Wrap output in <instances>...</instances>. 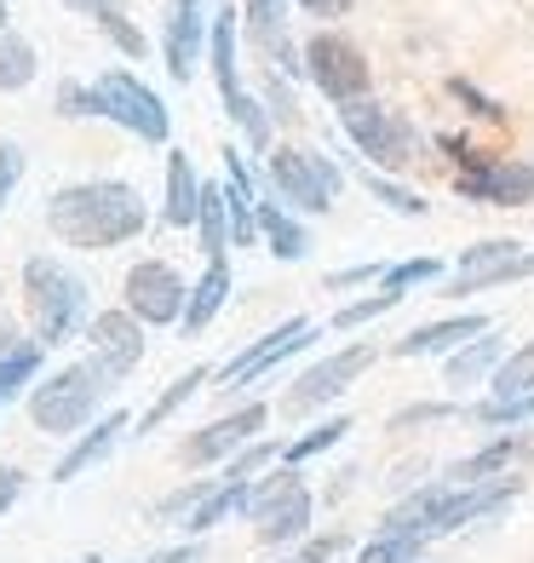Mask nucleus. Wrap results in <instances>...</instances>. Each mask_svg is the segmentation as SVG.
Wrapping results in <instances>:
<instances>
[{"label": "nucleus", "mask_w": 534, "mask_h": 563, "mask_svg": "<svg viewBox=\"0 0 534 563\" xmlns=\"http://www.w3.org/2000/svg\"><path fill=\"white\" fill-rule=\"evenodd\" d=\"M247 506H253V483H219V489L196 506V518H190L185 529H190V534H208V529H219V523L242 518Z\"/></svg>", "instance_id": "25"}, {"label": "nucleus", "mask_w": 534, "mask_h": 563, "mask_svg": "<svg viewBox=\"0 0 534 563\" xmlns=\"http://www.w3.org/2000/svg\"><path fill=\"white\" fill-rule=\"evenodd\" d=\"M494 363H500V340L482 334V340H471L466 351H454V356H448V386H477V379L489 374Z\"/></svg>", "instance_id": "30"}, {"label": "nucleus", "mask_w": 534, "mask_h": 563, "mask_svg": "<svg viewBox=\"0 0 534 563\" xmlns=\"http://www.w3.org/2000/svg\"><path fill=\"white\" fill-rule=\"evenodd\" d=\"M299 7H304V12H316V18H340L351 0H299Z\"/></svg>", "instance_id": "46"}, {"label": "nucleus", "mask_w": 534, "mask_h": 563, "mask_svg": "<svg viewBox=\"0 0 534 563\" xmlns=\"http://www.w3.org/2000/svg\"><path fill=\"white\" fill-rule=\"evenodd\" d=\"M92 87H98V104H104V121L126 126V133H138L144 144H167L173 115H167L162 98L138 81V75H126V69H104Z\"/></svg>", "instance_id": "6"}, {"label": "nucleus", "mask_w": 534, "mask_h": 563, "mask_svg": "<svg viewBox=\"0 0 534 563\" xmlns=\"http://www.w3.org/2000/svg\"><path fill=\"white\" fill-rule=\"evenodd\" d=\"M431 276H443V265H437V260H402V265H391V271H386V282H379V288L402 294V288H420V282H431Z\"/></svg>", "instance_id": "39"}, {"label": "nucleus", "mask_w": 534, "mask_h": 563, "mask_svg": "<svg viewBox=\"0 0 534 563\" xmlns=\"http://www.w3.org/2000/svg\"><path fill=\"white\" fill-rule=\"evenodd\" d=\"M253 529H259L265 547H288L311 529V489L293 477V472H276L265 489H253V506H247Z\"/></svg>", "instance_id": "7"}, {"label": "nucleus", "mask_w": 534, "mask_h": 563, "mask_svg": "<svg viewBox=\"0 0 534 563\" xmlns=\"http://www.w3.org/2000/svg\"><path fill=\"white\" fill-rule=\"evenodd\" d=\"M259 236L270 242V253L276 260H304L311 253V242H304V230L276 208V201H259Z\"/></svg>", "instance_id": "27"}, {"label": "nucleus", "mask_w": 534, "mask_h": 563, "mask_svg": "<svg viewBox=\"0 0 534 563\" xmlns=\"http://www.w3.org/2000/svg\"><path fill=\"white\" fill-rule=\"evenodd\" d=\"M126 311H133L138 322H178L190 311L185 276H178L173 265H162V260H138L133 271H126Z\"/></svg>", "instance_id": "11"}, {"label": "nucleus", "mask_w": 534, "mask_h": 563, "mask_svg": "<svg viewBox=\"0 0 534 563\" xmlns=\"http://www.w3.org/2000/svg\"><path fill=\"white\" fill-rule=\"evenodd\" d=\"M304 69H311V81L334 98V104H356V98L368 92V81H374L368 58L356 53L345 35H311V46H304Z\"/></svg>", "instance_id": "9"}, {"label": "nucleus", "mask_w": 534, "mask_h": 563, "mask_svg": "<svg viewBox=\"0 0 534 563\" xmlns=\"http://www.w3.org/2000/svg\"><path fill=\"white\" fill-rule=\"evenodd\" d=\"M121 431H126V415H104V420H98V426L87 431V438L75 443V449L58 460V466H53V483H75L81 472H92L98 460H104V454L121 443Z\"/></svg>", "instance_id": "19"}, {"label": "nucleus", "mask_w": 534, "mask_h": 563, "mask_svg": "<svg viewBox=\"0 0 534 563\" xmlns=\"http://www.w3.org/2000/svg\"><path fill=\"white\" fill-rule=\"evenodd\" d=\"M46 230L64 247H121L144 230V196L121 178H92V185H64L46 201Z\"/></svg>", "instance_id": "1"}, {"label": "nucleus", "mask_w": 534, "mask_h": 563, "mask_svg": "<svg viewBox=\"0 0 534 563\" xmlns=\"http://www.w3.org/2000/svg\"><path fill=\"white\" fill-rule=\"evenodd\" d=\"M213 46V18H208V0H167V30H162V58L167 75L178 87L196 75L201 53Z\"/></svg>", "instance_id": "12"}, {"label": "nucleus", "mask_w": 534, "mask_h": 563, "mask_svg": "<svg viewBox=\"0 0 534 563\" xmlns=\"http://www.w3.org/2000/svg\"><path fill=\"white\" fill-rule=\"evenodd\" d=\"M534 449V438H518V431H512V438H494L489 449H477L471 460H460V466H454V483H489L494 472H505V466H512V460H523Z\"/></svg>", "instance_id": "24"}, {"label": "nucleus", "mask_w": 534, "mask_h": 563, "mask_svg": "<svg viewBox=\"0 0 534 563\" xmlns=\"http://www.w3.org/2000/svg\"><path fill=\"white\" fill-rule=\"evenodd\" d=\"M368 190L386 201L391 213H409V219H420L425 213V196H414V190H402V185H391V178H379V173H368Z\"/></svg>", "instance_id": "38"}, {"label": "nucleus", "mask_w": 534, "mask_h": 563, "mask_svg": "<svg viewBox=\"0 0 534 563\" xmlns=\"http://www.w3.org/2000/svg\"><path fill=\"white\" fill-rule=\"evenodd\" d=\"M87 340H92V356H98V363H104L115 379H126V374L144 363V334H138V317H133V311H104V317H92Z\"/></svg>", "instance_id": "16"}, {"label": "nucleus", "mask_w": 534, "mask_h": 563, "mask_svg": "<svg viewBox=\"0 0 534 563\" xmlns=\"http://www.w3.org/2000/svg\"><path fill=\"white\" fill-rule=\"evenodd\" d=\"M420 552H425L420 534H386L379 529V541H368L356 563H420Z\"/></svg>", "instance_id": "33"}, {"label": "nucleus", "mask_w": 534, "mask_h": 563, "mask_svg": "<svg viewBox=\"0 0 534 563\" xmlns=\"http://www.w3.org/2000/svg\"><path fill=\"white\" fill-rule=\"evenodd\" d=\"M18 495H23V472L18 466H0V511H7Z\"/></svg>", "instance_id": "45"}, {"label": "nucleus", "mask_w": 534, "mask_h": 563, "mask_svg": "<svg viewBox=\"0 0 534 563\" xmlns=\"http://www.w3.org/2000/svg\"><path fill=\"white\" fill-rule=\"evenodd\" d=\"M494 397H534V340L494 368Z\"/></svg>", "instance_id": "31"}, {"label": "nucleus", "mask_w": 534, "mask_h": 563, "mask_svg": "<svg viewBox=\"0 0 534 563\" xmlns=\"http://www.w3.org/2000/svg\"><path fill=\"white\" fill-rule=\"evenodd\" d=\"M270 185H276V196L282 201H293L299 213H327L334 208V196H340V185H345V173L327 162V156H316V150H270Z\"/></svg>", "instance_id": "5"}, {"label": "nucleus", "mask_w": 534, "mask_h": 563, "mask_svg": "<svg viewBox=\"0 0 534 563\" xmlns=\"http://www.w3.org/2000/svg\"><path fill=\"white\" fill-rule=\"evenodd\" d=\"M58 115H104V104H98V87L64 81V87H58Z\"/></svg>", "instance_id": "40"}, {"label": "nucleus", "mask_w": 534, "mask_h": 563, "mask_svg": "<svg viewBox=\"0 0 534 563\" xmlns=\"http://www.w3.org/2000/svg\"><path fill=\"white\" fill-rule=\"evenodd\" d=\"M18 178H23V150H18V144H0V201L12 196Z\"/></svg>", "instance_id": "42"}, {"label": "nucleus", "mask_w": 534, "mask_h": 563, "mask_svg": "<svg viewBox=\"0 0 534 563\" xmlns=\"http://www.w3.org/2000/svg\"><path fill=\"white\" fill-rule=\"evenodd\" d=\"M402 305V294H391V288H379L374 299H356V305H345V311L334 317V328H363V322H374V317H386V311H397Z\"/></svg>", "instance_id": "37"}, {"label": "nucleus", "mask_w": 534, "mask_h": 563, "mask_svg": "<svg viewBox=\"0 0 534 563\" xmlns=\"http://www.w3.org/2000/svg\"><path fill=\"white\" fill-rule=\"evenodd\" d=\"M213 489H219V483H208V477H190L185 489H173V495H167V500L156 506V518H162V523H178V518L190 523V518H196V506L208 500Z\"/></svg>", "instance_id": "34"}, {"label": "nucleus", "mask_w": 534, "mask_h": 563, "mask_svg": "<svg viewBox=\"0 0 534 563\" xmlns=\"http://www.w3.org/2000/svg\"><path fill=\"white\" fill-rule=\"evenodd\" d=\"M41 345L30 340V345H0V408H7L23 386L35 379V368H41Z\"/></svg>", "instance_id": "28"}, {"label": "nucleus", "mask_w": 534, "mask_h": 563, "mask_svg": "<svg viewBox=\"0 0 534 563\" xmlns=\"http://www.w3.org/2000/svg\"><path fill=\"white\" fill-rule=\"evenodd\" d=\"M270 460H276V443H253V449H242L231 466H224V483H253V472L270 466Z\"/></svg>", "instance_id": "41"}, {"label": "nucleus", "mask_w": 534, "mask_h": 563, "mask_svg": "<svg viewBox=\"0 0 534 563\" xmlns=\"http://www.w3.org/2000/svg\"><path fill=\"white\" fill-rule=\"evenodd\" d=\"M334 552H340V534H322V541H311V547H304L293 563H327Z\"/></svg>", "instance_id": "44"}, {"label": "nucleus", "mask_w": 534, "mask_h": 563, "mask_svg": "<svg viewBox=\"0 0 534 563\" xmlns=\"http://www.w3.org/2000/svg\"><path fill=\"white\" fill-rule=\"evenodd\" d=\"M356 282H386V271H379V265H351L340 276H327V288H356Z\"/></svg>", "instance_id": "43"}, {"label": "nucleus", "mask_w": 534, "mask_h": 563, "mask_svg": "<svg viewBox=\"0 0 534 563\" xmlns=\"http://www.w3.org/2000/svg\"><path fill=\"white\" fill-rule=\"evenodd\" d=\"M121 379L98 363V356H87V363H75L64 374H53L46 386L30 391V420L46 431V438H69V431H81L98 408H104L115 397Z\"/></svg>", "instance_id": "3"}, {"label": "nucleus", "mask_w": 534, "mask_h": 563, "mask_svg": "<svg viewBox=\"0 0 534 563\" xmlns=\"http://www.w3.org/2000/svg\"><path fill=\"white\" fill-rule=\"evenodd\" d=\"M224 201H231V247H253V236H259V201H253L242 150H224Z\"/></svg>", "instance_id": "17"}, {"label": "nucleus", "mask_w": 534, "mask_h": 563, "mask_svg": "<svg viewBox=\"0 0 534 563\" xmlns=\"http://www.w3.org/2000/svg\"><path fill=\"white\" fill-rule=\"evenodd\" d=\"M81 563H98V558H81Z\"/></svg>", "instance_id": "49"}, {"label": "nucleus", "mask_w": 534, "mask_h": 563, "mask_svg": "<svg viewBox=\"0 0 534 563\" xmlns=\"http://www.w3.org/2000/svg\"><path fill=\"white\" fill-rule=\"evenodd\" d=\"M149 563H201V547H173V552H156Z\"/></svg>", "instance_id": "47"}, {"label": "nucleus", "mask_w": 534, "mask_h": 563, "mask_svg": "<svg viewBox=\"0 0 534 563\" xmlns=\"http://www.w3.org/2000/svg\"><path fill=\"white\" fill-rule=\"evenodd\" d=\"M374 363V351L368 345H351V351H334V356H322V363L311 374H299V386L288 391V408L293 415H304V408H322V402H334L340 391H351V379L363 374Z\"/></svg>", "instance_id": "14"}, {"label": "nucleus", "mask_w": 534, "mask_h": 563, "mask_svg": "<svg viewBox=\"0 0 534 563\" xmlns=\"http://www.w3.org/2000/svg\"><path fill=\"white\" fill-rule=\"evenodd\" d=\"M489 334V317H448V322H431V328H414L409 340H397V356H437V351H454L460 340H482Z\"/></svg>", "instance_id": "18"}, {"label": "nucleus", "mask_w": 534, "mask_h": 563, "mask_svg": "<svg viewBox=\"0 0 534 563\" xmlns=\"http://www.w3.org/2000/svg\"><path fill=\"white\" fill-rule=\"evenodd\" d=\"M201 247H208V260H224V247H231V201H224V185H201Z\"/></svg>", "instance_id": "26"}, {"label": "nucleus", "mask_w": 534, "mask_h": 563, "mask_svg": "<svg viewBox=\"0 0 534 563\" xmlns=\"http://www.w3.org/2000/svg\"><path fill=\"white\" fill-rule=\"evenodd\" d=\"M201 379H208V368H185V374H178V379H173V386H167V391H162L156 402H149V415L138 420V438H144V431H156V426H162V420L173 415V408H178V402H190V391L201 386Z\"/></svg>", "instance_id": "32"}, {"label": "nucleus", "mask_w": 534, "mask_h": 563, "mask_svg": "<svg viewBox=\"0 0 534 563\" xmlns=\"http://www.w3.org/2000/svg\"><path fill=\"white\" fill-rule=\"evenodd\" d=\"M345 431H351V420H322V426L311 431V438L288 443V449H282V460H288V466H299V460H311V454H322V449H334V443L345 438Z\"/></svg>", "instance_id": "35"}, {"label": "nucleus", "mask_w": 534, "mask_h": 563, "mask_svg": "<svg viewBox=\"0 0 534 563\" xmlns=\"http://www.w3.org/2000/svg\"><path fill=\"white\" fill-rule=\"evenodd\" d=\"M482 426H523L534 420V397H489L482 408H471Z\"/></svg>", "instance_id": "36"}, {"label": "nucleus", "mask_w": 534, "mask_h": 563, "mask_svg": "<svg viewBox=\"0 0 534 563\" xmlns=\"http://www.w3.org/2000/svg\"><path fill=\"white\" fill-rule=\"evenodd\" d=\"M311 340H316V328L304 322V317L282 322V328H276V334H265L259 345H247V351L236 356V363H224V368H219V391H247V386H253V379H259V374H270L276 363H282V356L304 351Z\"/></svg>", "instance_id": "13"}, {"label": "nucleus", "mask_w": 534, "mask_h": 563, "mask_svg": "<svg viewBox=\"0 0 534 563\" xmlns=\"http://www.w3.org/2000/svg\"><path fill=\"white\" fill-rule=\"evenodd\" d=\"M443 150L466 162L460 173V196L471 201H489V208H529L534 201V162H489V156H471L466 144L443 139Z\"/></svg>", "instance_id": "8"}, {"label": "nucleus", "mask_w": 534, "mask_h": 563, "mask_svg": "<svg viewBox=\"0 0 534 563\" xmlns=\"http://www.w3.org/2000/svg\"><path fill=\"white\" fill-rule=\"evenodd\" d=\"M340 121H345L351 144L363 150L374 167H414V156H420V133H414V121H409V115H397V110H386V104H374V98H356V104L340 110Z\"/></svg>", "instance_id": "4"}, {"label": "nucleus", "mask_w": 534, "mask_h": 563, "mask_svg": "<svg viewBox=\"0 0 534 563\" xmlns=\"http://www.w3.org/2000/svg\"><path fill=\"white\" fill-rule=\"evenodd\" d=\"M64 7H69V12H87L98 30L115 41V53L144 58V35H138V23H126V7H121V0H64Z\"/></svg>", "instance_id": "21"}, {"label": "nucleus", "mask_w": 534, "mask_h": 563, "mask_svg": "<svg viewBox=\"0 0 534 563\" xmlns=\"http://www.w3.org/2000/svg\"><path fill=\"white\" fill-rule=\"evenodd\" d=\"M35 81V46L23 35H0V92H23Z\"/></svg>", "instance_id": "29"}, {"label": "nucleus", "mask_w": 534, "mask_h": 563, "mask_svg": "<svg viewBox=\"0 0 534 563\" xmlns=\"http://www.w3.org/2000/svg\"><path fill=\"white\" fill-rule=\"evenodd\" d=\"M23 299H30V322H35L41 351L69 345L87 328V282L69 265L46 260V253H35V260L23 265Z\"/></svg>", "instance_id": "2"}, {"label": "nucleus", "mask_w": 534, "mask_h": 563, "mask_svg": "<svg viewBox=\"0 0 534 563\" xmlns=\"http://www.w3.org/2000/svg\"><path fill=\"white\" fill-rule=\"evenodd\" d=\"M0 35H7V7H0Z\"/></svg>", "instance_id": "48"}, {"label": "nucleus", "mask_w": 534, "mask_h": 563, "mask_svg": "<svg viewBox=\"0 0 534 563\" xmlns=\"http://www.w3.org/2000/svg\"><path fill=\"white\" fill-rule=\"evenodd\" d=\"M201 219V178L190 156H167V224H196Z\"/></svg>", "instance_id": "23"}, {"label": "nucleus", "mask_w": 534, "mask_h": 563, "mask_svg": "<svg viewBox=\"0 0 534 563\" xmlns=\"http://www.w3.org/2000/svg\"><path fill=\"white\" fill-rule=\"evenodd\" d=\"M253 431H265V408H259V402L236 408L231 420H213V426H201L196 438L185 443V460H190V466H208V460H231V454L253 449Z\"/></svg>", "instance_id": "15"}, {"label": "nucleus", "mask_w": 534, "mask_h": 563, "mask_svg": "<svg viewBox=\"0 0 534 563\" xmlns=\"http://www.w3.org/2000/svg\"><path fill=\"white\" fill-rule=\"evenodd\" d=\"M534 276V253H523V242H477L466 247V260L460 271L448 276V294L460 299V294H482V288H505V282H523Z\"/></svg>", "instance_id": "10"}, {"label": "nucleus", "mask_w": 534, "mask_h": 563, "mask_svg": "<svg viewBox=\"0 0 534 563\" xmlns=\"http://www.w3.org/2000/svg\"><path fill=\"white\" fill-rule=\"evenodd\" d=\"M231 299V265L224 260H208V271H201V282L190 288V311H185V334H201L213 317H219V305Z\"/></svg>", "instance_id": "22"}, {"label": "nucleus", "mask_w": 534, "mask_h": 563, "mask_svg": "<svg viewBox=\"0 0 534 563\" xmlns=\"http://www.w3.org/2000/svg\"><path fill=\"white\" fill-rule=\"evenodd\" d=\"M247 30H253V41H259L276 64L293 69V53H288V0H247Z\"/></svg>", "instance_id": "20"}]
</instances>
